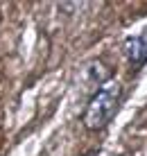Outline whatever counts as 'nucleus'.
I'll use <instances>...</instances> for the list:
<instances>
[{
	"instance_id": "1",
	"label": "nucleus",
	"mask_w": 147,
	"mask_h": 156,
	"mask_svg": "<svg viewBox=\"0 0 147 156\" xmlns=\"http://www.w3.org/2000/svg\"><path fill=\"white\" fill-rule=\"evenodd\" d=\"M120 100H122V86L118 82H109L100 90H95L84 109V115H81L84 127L91 131H102L118 113Z\"/></svg>"
},
{
	"instance_id": "2",
	"label": "nucleus",
	"mask_w": 147,
	"mask_h": 156,
	"mask_svg": "<svg viewBox=\"0 0 147 156\" xmlns=\"http://www.w3.org/2000/svg\"><path fill=\"white\" fill-rule=\"evenodd\" d=\"M124 55L134 68H140L147 63V27L136 36H129L124 41Z\"/></svg>"
}]
</instances>
